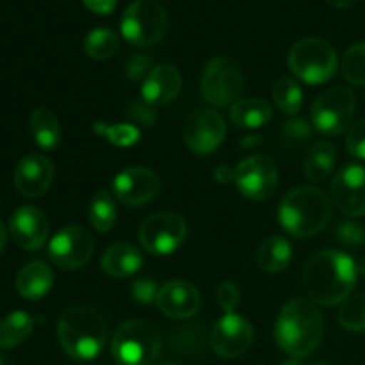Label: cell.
I'll use <instances>...</instances> for the list:
<instances>
[{"label":"cell","instance_id":"obj_1","mask_svg":"<svg viewBox=\"0 0 365 365\" xmlns=\"http://www.w3.org/2000/svg\"><path fill=\"white\" fill-rule=\"evenodd\" d=\"M356 264L337 250L319 252L303 269V287L310 302L324 307L339 305L351 296L356 282Z\"/></svg>","mask_w":365,"mask_h":365},{"label":"cell","instance_id":"obj_2","mask_svg":"<svg viewBox=\"0 0 365 365\" xmlns=\"http://www.w3.org/2000/svg\"><path fill=\"white\" fill-rule=\"evenodd\" d=\"M324 335V321L316 303L310 299H291L282 309L274 327V339L282 351L294 359L310 355Z\"/></svg>","mask_w":365,"mask_h":365},{"label":"cell","instance_id":"obj_3","mask_svg":"<svg viewBox=\"0 0 365 365\" xmlns=\"http://www.w3.org/2000/svg\"><path fill=\"white\" fill-rule=\"evenodd\" d=\"M61 348L75 360H93L107 341V324L102 314L91 307L77 305L64 310L57 327Z\"/></svg>","mask_w":365,"mask_h":365},{"label":"cell","instance_id":"obj_4","mask_svg":"<svg viewBox=\"0 0 365 365\" xmlns=\"http://www.w3.org/2000/svg\"><path fill=\"white\" fill-rule=\"evenodd\" d=\"M331 217V202L321 189L312 185L294 187L278 207V221L285 232L299 239L319 234Z\"/></svg>","mask_w":365,"mask_h":365},{"label":"cell","instance_id":"obj_5","mask_svg":"<svg viewBox=\"0 0 365 365\" xmlns=\"http://www.w3.org/2000/svg\"><path fill=\"white\" fill-rule=\"evenodd\" d=\"M110 349L118 365H153L163 349V335L150 321L132 319L114 331Z\"/></svg>","mask_w":365,"mask_h":365},{"label":"cell","instance_id":"obj_6","mask_svg":"<svg viewBox=\"0 0 365 365\" xmlns=\"http://www.w3.org/2000/svg\"><path fill=\"white\" fill-rule=\"evenodd\" d=\"M337 52L321 38H305L294 43L289 52V68L307 84H323L337 73Z\"/></svg>","mask_w":365,"mask_h":365},{"label":"cell","instance_id":"obj_7","mask_svg":"<svg viewBox=\"0 0 365 365\" xmlns=\"http://www.w3.org/2000/svg\"><path fill=\"white\" fill-rule=\"evenodd\" d=\"M170 18L159 0H134L121 18V34L130 45L152 46L166 36Z\"/></svg>","mask_w":365,"mask_h":365},{"label":"cell","instance_id":"obj_8","mask_svg":"<svg viewBox=\"0 0 365 365\" xmlns=\"http://www.w3.org/2000/svg\"><path fill=\"white\" fill-rule=\"evenodd\" d=\"M202 96L212 107H232L241 100L242 73L227 56H217L207 63L202 73Z\"/></svg>","mask_w":365,"mask_h":365},{"label":"cell","instance_id":"obj_9","mask_svg":"<svg viewBox=\"0 0 365 365\" xmlns=\"http://www.w3.org/2000/svg\"><path fill=\"white\" fill-rule=\"evenodd\" d=\"M356 109L355 93L344 86L327 89L312 106V125L317 132L339 135L351 125Z\"/></svg>","mask_w":365,"mask_h":365},{"label":"cell","instance_id":"obj_10","mask_svg":"<svg viewBox=\"0 0 365 365\" xmlns=\"http://www.w3.org/2000/svg\"><path fill=\"white\" fill-rule=\"evenodd\" d=\"M187 237L184 217L175 212H159L146 217L139 227L138 239L152 255H170L182 246Z\"/></svg>","mask_w":365,"mask_h":365},{"label":"cell","instance_id":"obj_11","mask_svg":"<svg viewBox=\"0 0 365 365\" xmlns=\"http://www.w3.org/2000/svg\"><path fill=\"white\" fill-rule=\"evenodd\" d=\"M234 184L248 200H267L278 187L277 164L266 155L248 157L234 170Z\"/></svg>","mask_w":365,"mask_h":365},{"label":"cell","instance_id":"obj_12","mask_svg":"<svg viewBox=\"0 0 365 365\" xmlns=\"http://www.w3.org/2000/svg\"><path fill=\"white\" fill-rule=\"evenodd\" d=\"M95 252V241L88 228L68 225L57 232L48 245L50 260L61 269H78L89 262Z\"/></svg>","mask_w":365,"mask_h":365},{"label":"cell","instance_id":"obj_13","mask_svg":"<svg viewBox=\"0 0 365 365\" xmlns=\"http://www.w3.org/2000/svg\"><path fill=\"white\" fill-rule=\"evenodd\" d=\"M227 135L223 116L212 109H196L184 123V139L189 148L198 155L214 152Z\"/></svg>","mask_w":365,"mask_h":365},{"label":"cell","instance_id":"obj_14","mask_svg":"<svg viewBox=\"0 0 365 365\" xmlns=\"http://www.w3.org/2000/svg\"><path fill=\"white\" fill-rule=\"evenodd\" d=\"M253 342V328L237 314H225L212 328L210 346L221 359H237L245 355Z\"/></svg>","mask_w":365,"mask_h":365},{"label":"cell","instance_id":"obj_15","mask_svg":"<svg viewBox=\"0 0 365 365\" xmlns=\"http://www.w3.org/2000/svg\"><path fill=\"white\" fill-rule=\"evenodd\" d=\"M114 198L130 207L150 203L160 189V178L155 171L143 166H132L121 171L113 182Z\"/></svg>","mask_w":365,"mask_h":365},{"label":"cell","instance_id":"obj_16","mask_svg":"<svg viewBox=\"0 0 365 365\" xmlns=\"http://www.w3.org/2000/svg\"><path fill=\"white\" fill-rule=\"evenodd\" d=\"M331 198L346 216H365V168L359 164L342 168L331 184Z\"/></svg>","mask_w":365,"mask_h":365},{"label":"cell","instance_id":"obj_17","mask_svg":"<svg viewBox=\"0 0 365 365\" xmlns=\"http://www.w3.org/2000/svg\"><path fill=\"white\" fill-rule=\"evenodd\" d=\"M9 232L20 248L39 250L50 235V223L46 214L34 205H24L9 220Z\"/></svg>","mask_w":365,"mask_h":365},{"label":"cell","instance_id":"obj_18","mask_svg":"<svg viewBox=\"0 0 365 365\" xmlns=\"http://www.w3.org/2000/svg\"><path fill=\"white\" fill-rule=\"evenodd\" d=\"M157 307L171 319H189L202 307L200 291L187 280H171L159 289Z\"/></svg>","mask_w":365,"mask_h":365},{"label":"cell","instance_id":"obj_19","mask_svg":"<svg viewBox=\"0 0 365 365\" xmlns=\"http://www.w3.org/2000/svg\"><path fill=\"white\" fill-rule=\"evenodd\" d=\"M53 180V164L39 153H29L14 170V185L25 198H39Z\"/></svg>","mask_w":365,"mask_h":365},{"label":"cell","instance_id":"obj_20","mask_svg":"<svg viewBox=\"0 0 365 365\" xmlns=\"http://www.w3.org/2000/svg\"><path fill=\"white\" fill-rule=\"evenodd\" d=\"M180 71L173 64H159L146 75L141 86V96L148 106H166L180 93Z\"/></svg>","mask_w":365,"mask_h":365},{"label":"cell","instance_id":"obj_21","mask_svg":"<svg viewBox=\"0 0 365 365\" xmlns=\"http://www.w3.org/2000/svg\"><path fill=\"white\" fill-rule=\"evenodd\" d=\"M53 285V271L45 262H29L16 274V289L25 299L36 302L45 298Z\"/></svg>","mask_w":365,"mask_h":365},{"label":"cell","instance_id":"obj_22","mask_svg":"<svg viewBox=\"0 0 365 365\" xmlns=\"http://www.w3.org/2000/svg\"><path fill=\"white\" fill-rule=\"evenodd\" d=\"M143 266V257L135 246L118 242L109 246L102 255L103 273L113 278H127L138 273Z\"/></svg>","mask_w":365,"mask_h":365},{"label":"cell","instance_id":"obj_23","mask_svg":"<svg viewBox=\"0 0 365 365\" xmlns=\"http://www.w3.org/2000/svg\"><path fill=\"white\" fill-rule=\"evenodd\" d=\"M29 127H31V134L36 145L41 146L43 150H56L59 146L61 138H63L61 125L56 114L50 109L38 107V109L32 110Z\"/></svg>","mask_w":365,"mask_h":365},{"label":"cell","instance_id":"obj_24","mask_svg":"<svg viewBox=\"0 0 365 365\" xmlns=\"http://www.w3.org/2000/svg\"><path fill=\"white\" fill-rule=\"evenodd\" d=\"M337 163V152L335 146L328 141H317L310 146L303 160V170L309 180L323 182L330 177Z\"/></svg>","mask_w":365,"mask_h":365},{"label":"cell","instance_id":"obj_25","mask_svg":"<svg viewBox=\"0 0 365 365\" xmlns=\"http://www.w3.org/2000/svg\"><path fill=\"white\" fill-rule=\"evenodd\" d=\"M273 118L271 106L262 98H245L230 107V120L239 128H260Z\"/></svg>","mask_w":365,"mask_h":365},{"label":"cell","instance_id":"obj_26","mask_svg":"<svg viewBox=\"0 0 365 365\" xmlns=\"http://www.w3.org/2000/svg\"><path fill=\"white\" fill-rule=\"evenodd\" d=\"M292 259V248L284 237L273 235L260 245L257 253V264L264 273H280Z\"/></svg>","mask_w":365,"mask_h":365},{"label":"cell","instance_id":"obj_27","mask_svg":"<svg viewBox=\"0 0 365 365\" xmlns=\"http://www.w3.org/2000/svg\"><path fill=\"white\" fill-rule=\"evenodd\" d=\"M34 330V319L24 310H14L0 321V349H13L24 344Z\"/></svg>","mask_w":365,"mask_h":365},{"label":"cell","instance_id":"obj_28","mask_svg":"<svg viewBox=\"0 0 365 365\" xmlns=\"http://www.w3.org/2000/svg\"><path fill=\"white\" fill-rule=\"evenodd\" d=\"M120 48V38L110 29H95L84 39L86 56L96 61H106L113 57Z\"/></svg>","mask_w":365,"mask_h":365},{"label":"cell","instance_id":"obj_29","mask_svg":"<svg viewBox=\"0 0 365 365\" xmlns=\"http://www.w3.org/2000/svg\"><path fill=\"white\" fill-rule=\"evenodd\" d=\"M89 221L98 232H109L116 223V205L106 189H100L89 207Z\"/></svg>","mask_w":365,"mask_h":365},{"label":"cell","instance_id":"obj_30","mask_svg":"<svg viewBox=\"0 0 365 365\" xmlns=\"http://www.w3.org/2000/svg\"><path fill=\"white\" fill-rule=\"evenodd\" d=\"M341 71L349 84L365 88V41L355 43L346 50L341 61Z\"/></svg>","mask_w":365,"mask_h":365},{"label":"cell","instance_id":"obj_31","mask_svg":"<svg viewBox=\"0 0 365 365\" xmlns=\"http://www.w3.org/2000/svg\"><path fill=\"white\" fill-rule=\"evenodd\" d=\"M273 100L282 113L296 114L302 109L303 93L298 82L289 77H282L278 78L273 88Z\"/></svg>","mask_w":365,"mask_h":365},{"label":"cell","instance_id":"obj_32","mask_svg":"<svg viewBox=\"0 0 365 365\" xmlns=\"http://www.w3.org/2000/svg\"><path fill=\"white\" fill-rule=\"evenodd\" d=\"M339 323L348 331H365V292L349 296L342 303Z\"/></svg>","mask_w":365,"mask_h":365},{"label":"cell","instance_id":"obj_33","mask_svg":"<svg viewBox=\"0 0 365 365\" xmlns=\"http://www.w3.org/2000/svg\"><path fill=\"white\" fill-rule=\"evenodd\" d=\"M96 132L103 134L107 141L113 143L116 146H132L138 143L141 132L134 127V125H96Z\"/></svg>","mask_w":365,"mask_h":365},{"label":"cell","instance_id":"obj_34","mask_svg":"<svg viewBox=\"0 0 365 365\" xmlns=\"http://www.w3.org/2000/svg\"><path fill=\"white\" fill-rule=\"evenodd\" d=\"M175 346L185 353H202L203 349V331L196 324H187L184 330L175 331Z\"/></svg>","mask_w":365,"mask_h":365},{"label":"cell","instance_id":"obj_35","mask_svg":"<svg viewBox=\"0 0 365 365\" xmlns=\"http://www.w3.org/2000/svg\"><path fill=\"white\" fill-rule=\"evenodd\" d=\"M130 294L132 299L139 305H150V303L157 302L159 287H157V282L152 280V278H139L132 284Z\"/></svg>","mask_w":365,"mask_h":365},{"label":"cell","instance_id":"obj_36","mask_svg":"<svg viewBox=\"0 0 365 365\" xmlns=\"http://www.w3.org/2000/svg\"><path fill=\"white\" fill-rule=\"evenodd\" d=\"M216 298L221 309L225 310V314H234L239 303H241V291H239V287L234 282H223L217 287Z\"/></svg>","mask_w":365,"mask_h":365},{"label":"cell","instance_id":"obj_37","mask_svg":"<svg viewBox=\"0 0 365 365\" xmlns=\"http://www.w3.org/2000/svg\"><path fill=\"white\" fill-rule=\"evenodd\" d=\"M346 148L356 159L365 160V120L351 125L346 138Z\"/></svg>","mask_w":365,"mask_h":365},{"label":"cell","instance_id":"obj_38","mask_svg":"<svg viewBox=\"0 0 365 365\" xmlns=\"http://www.w3.org/2000/svg\"><path fill=\"white\" fill-rule=\"evenodd\" d=\"M337 237L342 245L346 246H362L365 245V227L355 221H348V223H342L337 230Z\"/></svg>","mask_w":365,"mask_h":365},{"label":"cell","instance_id":"obj_39","mask_svg":"<svg viewBox=\"0 0 365 365\" xmlns=\"http://www.w3.org/2000/svg\"><path fill=\"white\" fill-rule=\"evenodd\" d=\"M150 70V59L145 56H134L128 59L127 63V75L132 81H139L141 77H145Z\"/></svg>","mask_w":365,"mask_h":365},{"label":"cell","instance_id":"obj_40","mask_svg":"<svg viewBox=\"0 0 365 365\" xmlns=\"http://www.w3.org/2000/svg\"><path fill=\"white\" fill-rule=\"evenodd\" d=\"M284 134L289 139H294V141L298 139L299 143H303L310 135V127L305 120H292L284 127Z\"/></svg>","mask_w":365,"mask_h":365},{"label":"cell","instance_id":"obj_41","mask_svg":"<svg viewBox=\"0 0 365 365\" xmlns=\"http://www.w3.org/2000/svg\"><path fill=\"white\" fill-rule=\"evenodd\" d=\"M82 2L89 11L98 14L113 13L114 7H116V0H82Z\"/></svg>","mask_w":365,"mask_h":365},{"label":"cell","instance_id":"obj_42","mask_svg":"<svg viewBox=\"0 0 365 365\" xmlns=\"http://www.w3.org/2000/svg\"><path fill=\"white\" fill-rule=\"evenodd\" d=\"M216 178L221 184H227V182H234V170L228 166H220L216 170Z\"/></svg>","mask_w":365,"mask_h":365},{"label":"cell","instance_id":"obj_43","mask_svg":"<svg viewBox=\"0 0 365 365\" xmlns=\"http://www.w3.org/2000/svg\"><path fill=\"white\" fill-rule=\"evenodd\" d=\"M327 2L330 4V6L339 7V9H344V7L355 6V4L359 2V0H327Z\"/></svg>","mask_w":365,"mask_h":365},{"label":"cell","instance_id":"obj_44","mask_svg":"<svg viewBox=\"0 0 365 365\" xmlns=\"http://www.w3.org/2000/svg\"><path fill=\"white\" fill-rule=\"evenodd\" d=\"M6 237H7L6 227H4V223H2V221H0V253H2L4 246H6Z\"/></svg>","mask_w":365,"mask_h":365},{"label":"cell","instance_id":"obj_45","mask_svg":"<svg viewBox=\"0 0 365 365\" xmlns=\"http://www.w3.org/2000/svg\"><path fill=\"white\" fill-rule=\"evenodd\" d=\"M356 271H359V273H362V274H365V257L362 260H360L359 264H356Z\"/></svg>","mask_w":365,"mask_h":365},{"label":"cell","instance_id":"obj_46","mask_svg":"<svg viewBox=\"0 0 365 365\" xmlns=\"http://www.w3.org/2000/svg\"><path fill=\"white\" fill-rule=\"evenodd\" d=\"M280 365H302V364L296 362V360H285V362H282Z\"/></svg>","mask_w":365,"mask_h":365},{"label":"cell","instance_id":"obj_47","mask_svg":"<svg viewBox=\"0 0 365 365\" xmlns=\"http://www.w3.org/2000/svg\"><path fill=\"white\" fill-rule=\"evenodd\" d=\"M0 365H7V362H6V359H4L2 355H0Z\"/></svg>","mask_w":365,"mask_h":365},{"label":"cell","instance_id":"obj_48","mask_svg":"<svg viewBox=\"0 0 365 365\" xmlns=\"http://www.w3.org/2000/svg\"><path fill=\"white\" fill-rule=\"evenodd\" d=\"M316 365H331V364H328V362H319V364H316Z\"/></svg>","mask_w":365,"mask_h":365},{"label":"cell","instance_id":"obj_49","mask_svg":"<svg viewBox=\"0 0 365 365\" xmlns=\"http://www.w3.org/2000/svg\"><path fill=\"white\" fill-rule=\"evenodd\" d=\"M164 365H175V364H164Z\"/></svg>","mask_w":365,"mask_h":365}]
</instances>
